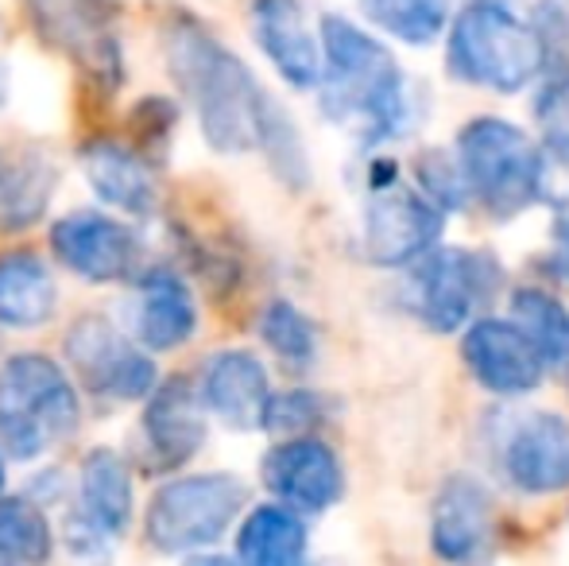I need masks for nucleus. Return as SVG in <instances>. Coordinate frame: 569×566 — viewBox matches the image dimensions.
<instances>
[{"mask_svg": "<svg viewBox=\"0 0 569 566\" xmlns=\"http://www.w3.org/2000/svg\"><path fill=\"white\" fill-rule=\"evenodd\" d=\"M54 552V532L47 513L28 497H0V566L47 563Z\"/></svg>", "mask_w": 569, "mask_h": 566, "instance_id": "a878e982", "label": "nucleus"}, {"mask_svg": "<svg viewBox=\"0 0 569 566\" xmlns=\"http://www.w3.org/2000/svg\"><path fill=\"white\" fill-rule=\"evenodd\" d=\"M0 175H4V171H0Z\"/></svg>", "mask_w": 569, "mask_h": 566, "instance_id": "72a5a7b5", "label": "nucleus"}, {"mask_svg": "<svg viewBox=\"0 0 569 566\" xmlns=\"http://www.w3.org/2000/svg\"><path fill=\"white\" fill-rule=\"evenodd\" d=\"M457 167L477 206L508 221L547 195L542 140L503 117H477L457 132Z\"/></svg>", "mask_w": 569, "mask_h": 566, "instance_id": "39448f33", "label": "nucleus"}, {"mask_svg": "<svg viewBox=\"0 0 569 566\" xmlns=\"http://www.w3.org/2000/svg\"><path fill=\"white\" fill-rule=\"evenodd\" d=\"M159 36L167 70L182 98L194 106L206 143L221 156L260 151L287 117L276 98H268L260 78L187 8H174Z\"/></svg>", "mask_w": 569, "mask_h": 566, "instance_id": "f257e3e1", "label": "nucleus"}, {"mask_svg": "<svg viewBox=\"0 0 569 566\" xmlns=\"http://www.w3.org/2000/svg\"><path fill=\"white\" fill-rule=\"evenodd\" d=\"M136 508L132 469L109 446H93L78 474V500L67 516V539L78 555H98L128 532Z\"/></svg>", "mask_w": 569, "mask_h": 566, "instance_id": "9b49d317", "label": "nucleus"}, {"mask_svg": "<svg viewBox=\"0 0 569 566\" xmlns=\"http://www.w3.org/2000/svg\"><path fill=\"white\" fill-rule=\"evenodd\" d=\"M198 330V302L171 268H151L136 284L132 334L151 354H171L187 346Z\"/></svg>", "mask_w": 569, "mask_h": 566, "instance_id": "412c9836", "label": "nucleus"}, {"mask_svg": "<svg viewBox=\"0 0 569 566\" xmlns=\"http://www.w3.org/2000/svg\"><path fill=\"white\" fill-rule=\"evenodd\" d=\"M511 318L527 330V338L539 346L550 369H566L569 365V310L562 299H555L542 287H519L511 295Z\"/></svg>", "mask_w": 569, "mask_h": 566, "instance_id": "bb28decb", "label": "nucleus"}, {"mask_svg": "<svg viewBox=\"0 0 569 566\" xmlns=\"http://www.w3.org/2000/svg\"><path fill=\"white\" fill-rule=\"evenodd\" d=\"M496 539V513L492 497L477 477L457 474L442 485L430 513V544L435 555L450 563H472L492 552Z\"/></svg>", "mask_w": 569, "mask_h": 566, "instance_id": "6ab92c4d", "label": "nucleus"}, {"mask_svg": "<svg viewBox=\"0 0 569 566\" xmlns=\"http://www.w3.org/2000/svg\"><path fill=\"white\" fill-rule=\"evenodd\" d=\"M67 361L86 393L109 404H136L148 400L159 385V369L151 361V349L140 341H128L113 322L101 315H82L62 338Z\"/></svg>", "mask_w": 569, "mask_h": 566, "instance_id": "1a4fd4ad", "label": "nucleus"}, {"mask_svg": "<svg viewBox=\"0 0 569 566\" xmlns=\"http://www.w3.org/2000/svg\"><path fill=\"white\" fill-rule=\"evenodd\" d=\"M51 252L62 268L90 284H117L136 272L140 241L124 221L98 210H74L51 226Z\"/></svg>", "mask_w": 569, "mask_h": 566, "instance_id": "2eb2a0df", "label": "nucleus"}, {"mask_svg": "<svg viewBox=\"0 0 569 566\" xmlns=\"http://www.w3.org/2000/svg\"><path fill=\"white\" fill-rule=\"evenodd\" d=\"M252 36L287 86L310 90L322 82V31L310 28L299 0H252Z\"/></svg>", "mask_w": 569, "mask_h": 566, "instance_id": "f3484780", "label": "nucleus"}, {"mask_svg": "<svg viewBox=\"0 0 569 566\" xmlns=\"http://www.w3.org/2000/svg\"><path fill=\"white\" fill-rule=\"evenodd\" d=\"M237 559L252 566H295L307 559V524L291 505H256L237 528Z\"/></svg>", "mask_w": 569, "mask_h": 566, "instance_id": "5701e85b", "label": "nucleus"}, {"mask_svg": "<svg viewBox=\"0 0 569 566\" xmlns=\"http://www.w3.org/2000/svg\"><path fill=\"white\" fill-rule=\"evenodd\" d=\"M174 121H179V109H174L167 98H143L140 106L132 109V129L148 140V148H151V140L171 137Z\"/></svg>", "mask_w": 569, "mask_h": 566, "instance_id": "7c9ffc66", "label": "nucleus"}, {"mask_svg": "<svg viewBox=\"0 0 569 566\" xmlns=\"http://www.w3.org/2000/svg\"><path fill=\"white\" fill-rule=\"evenodd\" d=\"M82 424L74 380L47 354H12L0 365V450L36 461Z\"/></svg>", "mask_w": 569, "mask_h": 566, "instance_id": "20e7f679", "label": "nucleus"}, {"mask_svg": "<svg viewBox=\"0 0 569 566\" xmlns=\"http://www.w3.org/2000/svg\"><path fill=\"white\" fill-rule=\"evenodd\" d=\"M36 31L59 47L98 90L113 93L124 82V51L101 0H23Z\"/></svg>", "mask_w": 569, "mask_h": 566, "instance_id": "9d476101", "label": "nucleus"}, {"mask_svg": "<svg viewBox=\"0 0 569 566\" xmlns=\"http://www.w3.org/2000/svg\"><path fill=\"white\" fill-rule=\"evenodd\" d=\"M140 435H143L148 469H156V474H174V469H182L206 443L202 393L182 377L159 380L156 393L143 404Z\"/></svg>", "mask_w": 569, "mask_h": 566, "instance_id": "dca6fc26", "label": "nucleus"}, {"mask_svg": "<svg viewBox=\"0 0 569 566\" xmlns=\"http://www.w3.org/2000/svg\"><path fill=\"white\" fill-rule=\"evenodd\" d=\"M78 163H82L86 182L106 206L120 214H143L156 210V171H151V156L124 140L93 137L78 148Z\"/></svg>", "mask_w": 569, "mask_h": 566, "instance_id": "aec40b11", "label": "nucleus"}, {"mask_svg": "<svg viewBox=\"0 0 569 566\" xmlns=\"http://www.w3.org/2000/svg\"><path fill=\"white\" fill-rule=\"evenodd\" d=\"M446 206L399 179L391 159H376L365 198V252L380 268H407L442 241Z\"/></svg>", "mask_w": 569, "mask_h": 566, "instance_id": "0eeeda50", "label": "nucleus"}, {"mask_svg": "<svg viewBox=\"0 0 569 566\" xmlns=\"http://www.w3.org/2000/svg\"><path fill=\"white\" fill-rule=\"evenodd\" d=\"M260 341L291 369H307L318 357V330L291 299H271L260 315Z\"/></svg>", "mask_w": 569, "mask_h": 566, "instance_id": "cd10ccee", "label": "nucleus"}, {"mask_svg": "<svg viewBox=\"0 0 569 566\" xmlns=\"http://www.w3.org/2000/svg\"><path fill=\"white\" fill-rule=\"evenodd\" d=\"M4 458H8V454L0 450V493H4V477H8V474H4Z\"/></svg>", "mask_w": 569, "mask_h": 566, "instance_id": "473e14b6", "label": "nucleus"}, {"mask_svg": "<svg viewBox=\"0 0 569 566\" xmlns=\"http://www.w3.org/2000/svg\"><path fill=\"white\" fill-rule=\"evenodd\" d=\"M244 505L248 485L226 469L171 477L148 500L143 539L163 555H202L229 536Z\"/></svg>", "mask_w": 569, "mask_h": 566, "instance_id": "423d86ee", "label": "nucleus"}, {"mask_svg": "<svg viewBox=\"0 0 569 566\" xmlns=\"http://www.w3.org/2000/svg\"><path fill=\"white\" fill-rule=\"evenodd\" d=\"M376 31L407 47H430L450 31V0H360Z\"/></svg>", "mask_w": 569, "mask_h": 566, "instance_id": "b1692460", "label": "nucleus"}, {"mask_svg": "<svg viewBox=\"0 0 569 566\" xmlns=\"http://www.w3.org/2000/svg\"><path fill=\"white\" fill-rule=\"evenodd\" d=\"M326 419V400L310 388H287V393H271L268 416H263V430L276 438L295 435H315Z\"/></svg>", "mask_w": 569, "mask_h": 566, "instance_id": "c756f323", "label": "nucleus"}, {"mask_svg": "<svg viewBox=\"0 0 569 566\" xmlns=\"http://www.w3.org/2000/svg\"><path fill=\"white\" fill-rule=\"evenodd\" d=\"M322 113L360 143H380L403 132L411 113L407 78L391 51L345 16H322Z\"/></svg>", "mask_w": 569, "mask_h": 566, "instance_id": "f03ea898", "label": "nucleus"}, {"mask_svg": "<svg viewBox=\"0 0 569 566\" xmlns=\"http://www.w3.org/2000/svg\"><path fill=\"white\" fill-rule=\"evenodd\" d=\"M531 117L542 148L555 151L558 159H569V70H558L555 78L539 86Z\"/></svg>", "mask_w": 569, "mask_h": 566, "instance_id": "c85d7f7f", "label": "nucleus"}, {"mask_svg": "<svg viewBox=\"0 0 569 566\" xmlns=\"http://www.w3.org/2000/svg\"><path fill=\"white\" fill-rule=\"evenodd\" d=\"M465 369L492 396H527L547 377V357L539 354L516 318H477L461 334Z\"/></svg>", "mask_w": 569, "mask_h": 566, "instance_id": "f8f14e48", "label": "nucleus"}, {"mask_svg": "<svg viewBox=\"0 0 569 566\" xmlns=\"http://www.w3.org/2000/svg\"><path fill=\"white\" fill-rule=\"evenodd\" d=\"M202 404L213 419L229 430H263V416L271 404L268 369L248 349H221L202 369Z\"/></svg>", "mask_w": 569, "mask_h": 566, "instance_id": "a211bd4d", "label": "nucleus"}, {"mask_svg": "<svg viewBox=\"0 0 569 566\" xmlns=\"http://www.w3.org/2000/svg\"><path fill=\"white\" fill-rule=\"evenodd\" d=\"M547 39L508 4L472 0L450 20L446 67L457 82L492 93H519L547 70Z\"/></svg>", "mask_w": 569, "mask_h": 566, "instance_id": "7ed1b4c3", "label": "nucleus"}, {"mask_svg": "<svg viewBox=\"0 0 569 566\" xmlns=\"http://www.w3.org/2000/svg\"><path fill=\"white\" fill-rule=\"evenodd\" d=\"M59 182V167L51 159L28 156L20 167L0 175V229H28L47 214V202Z\"/></svg>", "mask_w": 569, "mask_h": 566, "instance_id": "393cba45", "label": "nucleus"}, {"mask_svg": "<svg viewBox=\"0 0 569 566\" xmlns=\"http://www.w3.org/2000/svg\"><path fill=\"white\" fill-rule=\"evenodd\" d=\"M500 469L527 497L569 489V419L558 411H523L500 443Z\"/></svg>", "mask_w": 569, "mask_h": 566, "instance_id": "4468645a", "label": "nucleus"}, {"mask_svg": "<svg viewBox=\"0 0 569 566\" xmlns=\"http://www.w3.org/2000/svg\"><path fill=\"white\" fill-rule=\"evenodd\" d=\"M407 272V307L435 334L465 330L496 284V268L480 252L435 245Z\"/></svg>", "mask_w": 569, "mask_h": 566, "instance_id": "6e6552de", "label": "nucleus"}, {"mask_svg": "<svg viewBox=\"0 0 569 566\" xmlns=\"http://www.w3.org/2000/svg\"><path fill=\"white\" fill-rule=\"evenodd\" d=\"M59 287L47 260L31 249L0 257V326L4 330H39L54 318Z\"/></svg>", "mask_w": 569, "mask_h": 566, "instance_id": "4be33fe9", "label": "nucleus"}, {"mask_svg": "<svg viewBox=\"0 0 569 566\" xmlns=\"http://www.w3.org/2000/svg\"><path fill=\"white\" fill-rule=\"evenodd\" d=\"M550 265L555 272L569 280V202L555 210V229H550Z\"/></svg>", "mask_w": 569, "mask_h": 566, "instance_id": "2f4dec72", "label": "nucleus"}, {"mask_svg": "<svg viewBox=\"0 0 569 566\" xmlns=\"http://www.w3.org/2000/svg\"><path fill=\"white\" fill-rule=\"evenodd\" d=\"M263 485L276 500L291 505L302 516H318L333 508L345 493V469L333 446L318 435L279 438L260 461Z\"/></svg>", "mask_w": 569, "mask_h": 566, "instance_id": "ddd939ff", "label": "nucleus"}]
</instances>
